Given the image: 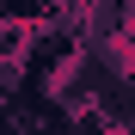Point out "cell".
Segmentation results:
<instances>
[{"label":"cell","mask_w":135,"mask_h":135,"mask_svg":"<svg viewBox=\"0 0 135 135\" xmlns=\"http://www.w3.org/2000/svg\"><path fill=\"white\" fill-rule=\"evenodd\" d=\"M31 55V25L25 18H0V61H25Z\"/></svg>","instance_id":"obj_1"},{"label":"cell","mask_w":135,"mask_h":135,"mask_svg":"<svg viewBox=\"0 0 135 135\" xmlns=\"http://www.w3.org/2000/svg\"><path fill=\"white\" fill-rule=\"evenodd\" d=\"M104 135H135V129H129V123H110V129H104Z\"/></svg>","instance_id":"obj_2"}]
</instances>
